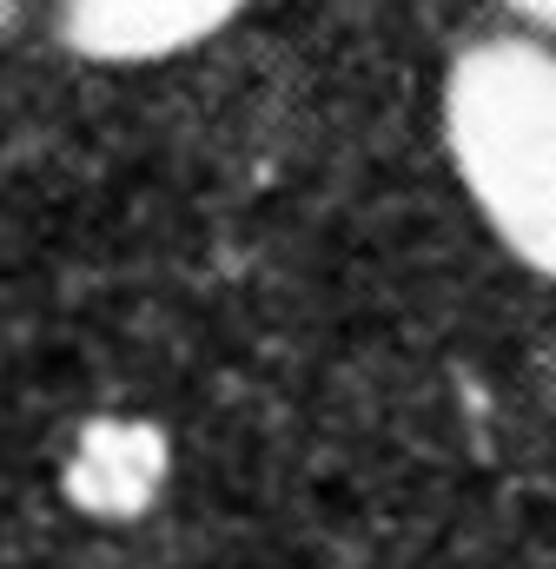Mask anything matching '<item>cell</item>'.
<instances>
[{
    "label": "cell",
    "mask_w": 556,
    "mask_h": 569,
    "mask_svg": "<svg viewBox=\"0 0 556 569\" xmlns=\"http://www.w3.org/2000/svg\"><path fill=\"white\" fill-rule=\"evenodd\" d=\"M159 483V443L139 425H93L73 450V497L87 510H139Z\"/></svg>",
    "instance_id": "3957f363"
},
{
    "label": "cell",
    "mask_w": 556,
    "mask_h": 569,
    "mask_svg": "<svg viewBox=\"0 0 556 569\" xmlns=\"http://www.w3.org/2000/svg\"><path fill=\"white\" fill-rule=\"evenodd\" d=\"M530 33H544V40H556V0H504Z\"/></svg>",
    "instance_id": "277c9868"
},
{
    "label": "cell",
    "mask_w": 556,
    "mask_h": 569,
    "mask_svg": "<svg viewBox=\"0 0 556 569\" xmlns=\"http://www.w3.org/2000/svg\"><path fill=\"white\" fill-rule=\"evenodd\" d=\"M7 7H13V0H0V13H7Z\"/></svg>",
    "instance_id": "5b68a950"
},
{
    "label": "cell",
    "mask_w": 556,
    "mask_h": 569,
    "mask_svg": "<svg viewBox=\"0 0 556 569\" xmlns=\"http://www.w3.org/2000/svg\"><path fill=\"white\" fill-rule=\"evenodd\" d=\"M252 0H60V40L100 67H152L226 33Z\"/></svg>",
    "instance_id": "7a4b0ae2"
},
{
    "label": "cell",
    "mask_w": 556,
    "mask_h": 569,
    "mask_svg": "<svg viewBox=\"0 0 556 569\" xmlns=\"http://www.w3.org/2000/svg\"><path fill=\"white\" fill-rule=\"evenodd\" d=\"M444 146L490 232L556 279V40L497 33L450 60Z\"/></svg>",
    "instance_id": "6da1fadb"
}]
</instances>
